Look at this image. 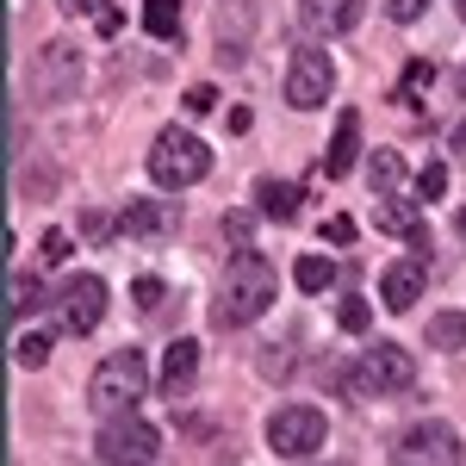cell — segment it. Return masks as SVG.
Here are the masks:
<instances>
[{"instance_id": "484cf974", "label": "cell", "mask_w": 466, "mask_h": 466, "mask_svg": "<svg viewBox=\"0 0 466 466\" xmlns=\"http://www.w3.org/2000/svg\"><path fill=\"white\" fill-rule=\"evenodd\" d=\"M441 193H448V175H441V168H417V199H423V206H435V199H441Z\"/></svg>"}, {"instance_id": "8fae6325", "label": "cell", "mask_w": 466, "mask_h": 466, "mask_svg": "<svg viewBox=\"0 0 466 466\" xmlns=\"http://www.w3.org/2000/svg\"><path fill=\"white\" fill-rule=\"evenodd\" d=\"M175 224H180V212L162 206V199H125V212H118V230L125 237H144V243H168Z\"/></svg>"}, {"instance_id": "4dcf8cb0", "label": "cell", "mask_w": 466, "mask_h": 466, "mask_svg": "<svg viewBox=\"0 0 466 466\" xmlns=\"http://www.w3.org/2000/svg\"><path fill=\"white\" fill-rule=\"evenodd\" d=\"M137 305H144V311H156V305H162V280H156V274H144V280H137Z\"/></svg>"}, {"instance_id": "5bb4252c", "label": "cell", "mask_w": 466, "mask_h": 466, "mask_svg": "<svg viewBox=\"0 0 466 466\" xmlns=\"http://www.w3.org/2000/svg\"><path fill=\"white\" fill-rule=\"evenodd\" d=\"M193 373H199V342H193V336H175V342H168V355H162L156 386H162L168 398H180L187 386H193Z\"/></svg>"}, {"instance_id": "3957f363", "label": "cell", "mask_w": 466, "mask_h": 466, "mask_svg": "<svg viewBox=\"0 0 466 466\" xmlns=\"http://www.w3.org/2000/svg\"><path fill=\"white\" fill-rule=\"evenodd\" d=\"M212 175V149L199 144L187 125H168V131H156V144H149V180L156 187H199V180Z\"/></svg>"}, {"instance_id": "603a6c76", "label": "cell", "mask_w": 466, "mask_h": 466, "mask_svg": "<svg viewBox=\"0 0 466 466\" xmlns=\"http://www.w3.org/2000/svg\"><path fill=\"white\" fill-rule=\"evenodd\" d=\"M13 360H19V367H44V360H50V336H19V342H13Z\"/></svg>"}, {"instance_id": "83f0119b", "label": "cell", "mask_w": 466, "mask_h": 466, "mask_svg": "<svg viewBox=\"0 0 466 466\" xmlns=\"http://www.w3.org/2000/svg\"><path fill=\"white\" fill-rule=\"evenodd\" d=\"M323 237H329V243H342V249H349V243H355V218H329V224H323Z\"/></svg>"}, {"instance_id": "ac0fdd59", "label": "cell", "mask_w": 466, "mask_h": 466, "mask_svg": "<svg viewBox=\"0 0 466 466\" xmlns=\"http://www.w3.org/2000/svg\"><path fill=\"white\" fill-rule=\"evenodd\" d=\"M292 280H299V292L336 287V261H329V255H299V261H292Z\"/></svg>"}, {"instance_id": "f546056e", "label": "cell", "mask_w": 466, "mask_h": 466, "mask_svg": "<svg viewBox=\"0 0 466 466\" xmlns=\"http://www.w3.org/2000/svg\"><path fill=\"white\" fill-rule=\"evenodd\" d=\"M230 218V237H237V249H249V230H255V212H224Z\"/></svg>"}, {"instance_id": "74e56055", "label": "cell", "mask_w": 466, "mask_h": 466, "mask_svg": "<svg viewBox=\"0 0 466 466\" xmlns=\"http://www.w3.org/2000/svg\"><path fill=\"white\" fill-rule=\"evenodd\" d=\"M461 237H466V212H461Z\"/></svg>"}, {"instance_id": "d590c367", "label": "cell", "mask_w": 466, "mask_h": 466, "mask_svg": "<svg viewBox=\"0 0 466 466\" xmlns=\"http://www.w3.org/2000/svg\"><path fill=\"white\" fill-rule=\"evenodd\" d=\"M249 125H255V112H249V106H230V131H237V137H243Z\"/></svg>"}, {"instance_id": "277c9868", "label": "cell", "mask_w": 466, "mask_h": 466, "mask_svg": "<svg viewBox=\"0 0 466 466\" xmlns=\"http://www.w3.org/2000/svg\"><path fill=\"white\" fill-rule=\"evenodd\" d=\"M323 435H329V417H323L318 404H280V410L268 417V448H274V454H287V461L318 454Z\"/></svg>"}, {"instance_id": "4fadbf2b", "label": "cell", "mask_w": 466, "mask_h": 466, "mask_svg": "<svg viewBox=\"0 0 466 466\" xmlns=\"http://www.w3.org/2000/svg\"><path fill=\"white\" fill-rule=\"evenodd\" d=\"M373 224L386 237H404L417 255H430V230H423V199H380L373 206Z\"/></svg>"}, {"instance_id": "30bf717a", "label": "cell", "mask_w": 466, "mask_h": 466, "mask_svg": "<svg viewBox=\"0 0 466 466\" xmlns=\"http://www.w3.org/2000/svg\"><path fill=\"white\" fill-rule=\"evenodd\" d=\"M336 94V63H329V50H299L292 56V69H287V100L292 106H323Z\"/></svg>"}, {"instance_id": "d4e9b609", "label": "cell", "mask_w": 466, "mask_h": 466, "mask_svg": "<svg viewBox=\"0 0 466 466\" xmlns=\"http://www.w3.org/2000/svg\"><path fill=\"white\" fill-rule=\"evenodd\" d=\"M336 323H342V329H367V323H373V311H367V299H360V292H349V299H342V311H336Z\"/></svg>"}, {"instance_id": "cb8c5ba5", "label": "cell", "mask_w": 466, "mask_h": 466, "mask_svg": "<svg viewBox=\"0 0 466 466\" xmlns=\"http://www.w3.org/2000/svg\"><path fill=\"white\" fill-rule=\"evenodd\" d=\"M261 380H274V386H280V380H292V349H261Z\"/></svg>"}, {"instance_id": "ffe728a7", "label": "cell", "mask_w": 466, "mask_h": 466, "mask_svg": "<svg viewBox=\"0 0 466 466\" xmlns=\"http://www.w3.org/2000/svg\"><path fill=\"white\" fill-rule=\"evenodd\" d=\"M32 305H37V280L13 268V274H6V318H25Z\"/></svg>"}, {"instance_id": "1f68e13d", "label": "cell", "mask_w": 466, "mask_h": 466, "mask_svg": "<svg viewBox=\"0 0 466 466\" xmlns=\"http://www.w3.org/2000/svg\"><path fill=\"white\" fill-rule=\"evenodd\" d=\"M218 106V87H187V112H212Z\"/></svg>"}, {"instance_id": "6da1fadb", "label": "cell", "mask_w": 466, "mask_h": 466, "mask_svg": "<svg viewBox=\"0 0 466 466\" xmlns=\"http://www.w3.org/2000/svg\"><path fill=\"white\" fill-rule=\"evenodd\" d=\"M268 305H274V268L255 249H237L224 261V280H218V299H212L218 329H243V323L268 318Z\"/></svg>"}, {"instance_id": "d6a6232c", "label": "cell", "mask_w": 466, "mask_h": 466, "mask_svg": "<svg viewBox=\"0 0 466 466\" xmlns=\"http://www.w3.org/2000/svg\"><path fill=\"white\" fill-rule=\"evenodd\" d=\"M44 255L63 261V255H69V230H50V237H44Z\"/></svg>"}, {"instance_id": "9c48e42d", "label": "cell", "mask_w": 466, "mask_h": 466, "mask_svg": "<svg viewBox=\"0 0 466 466\" xmlns=\"http://www.w3.org/2000/svg\"><path fill=\"white\" fill-rule=\"evenodd\" d=\"M106 305H112V292H106V280H100V274H75L69 287L56 292V318H63V329H69V336H87L94 323L106 318Z\"/></svg>"}, {"instance_id": "836d02e7", "label": "cell", "mask_w": 466, "mask_h": 466, "mask_svg": "<svg viewBox=\"0 0 466 466\" xmlns=\"http://www.w3.org/2000/svg\"><path fill=\"white\" fill-rule=\"evenodd\" d=\"M81 237H94V243H100V237H112V224H106V212H87V224H81Z\"/></svg>"}, {"instance_id": "8d00e7d4", "label": "cell", "mask_w": 466, "mask_h": 466, "mask_svg": "<svg viewBox=\"0 0 466 466\" xmlns=\"http://www.w3.org/2000/svg\"><path fill=\"white\" fill-rule=\"evenodd\" d=\"M454 149H461V156H466V125H461V131H454Z\"/></svg>"}, {"instance_id": "7402d4cb", "label": "cell", "mask_w": 466, "mask_h": 466, "mask_svg": "<svg viewBox=\"0 0 466 466\" xmlns=\"http://www.w3.org/2000/svg\"><path fill=\"white\" fill-rule=\"evenodd\" d=\"M367 168H373V187H380V193H392L398 180H404V162H398V149H380Z\"/></svg>"}, {"instance_id": "e0dca14e", "label": "cell", "mask_w": 466, "mask_h": 466, "mask_svg": "<svg viewBox=\"0 0 466 466\" xmlns=\"http://www.w3.org/2000/svg\"><path fill=\"white\" fill-rule=\"evenodd\" d=\"M299 187L292 180H274V175H261L255 180V206H261V218H274V224H287V218H299Z\"/></svg>"}, {"instance_id": "5b68a950", "label": "cell", "mask_w": 466, "mask_h": 466, "mask_svg": "<svg viewBox=\"0 0 466 466\" xmlns=\"http://www.w3.org/2000/svg\"><path fill=\"white\" fill-rule=\"evenodd\" d=\"M75 87H81V44L75 37H50L32 56V94L44 106H56V100H69Z\"/></svg>"}, {"instance_id": "f1b7e54d", "label": "cell", "mask_w": 466, "mask_h": 466, "mask_svg": "<svg viewBox=\"0 0 466 466\" xmlns=\"http://www.w3.org/2000/svg\"><path fill=\"white\" fill-rule=\"evenodd\" d=\"M430 63H423V56H417V63H404V94H417V87H430Z\"/></svg>"}, {"instance_id": "ba28073f", "label": "cell", "mask_w": 466, "mask_h": 466, "mask_svg": "<svg viewBox=\"0 0 466 466\" xmlns=\"http://www.w3.org/2000/svg\"><path fill=\"white\" fill-rule=\"evenodd\" d=\"M156 454H162V430L144 417H112L100 430V461L106 466H156Z\"/></svg>"}, {"instance_id": "7a4b0ae2", "label": "cell", "mask_w": 466, "mask_h": 466, "mask_svg": "<svg viewBox=\"0 0 466 466\" xmlns=\"http://www.w3.org/2000/svg\"><path fill=\"white\" fill-rule=\"evenodd\" d=\"M144 392H149V360L137 355V349H118V355H106L100 367H94L87 404H94V410L112 423V417H131Z\"/></svg>"}, {"instance_id": "4316f807", "label": "cell", "mask_w": 466, "mask_h": 466, "mask_svg": "<svg viewBox=\"0 0 466 466\" xmlns=\"http://www.w3.org/2000/svg\"><path fill=\"white\" fill-rule=\"evenodd\" d=\"M423 13H430V0H386V19H398V25H410Z\"/></svg>"}, {"instance_id": "8992f818", "label": "cell", "mask_w": 466, "mask_h": 466, "mask_svg": "<svg viewBox=\"0 0 466 466\" xmlns=\"http://www.w3.org/2000/svg\"><path fill=\"white\" fill-rule=\"evenodd\" d=\"M392 466H466L461 435L448 423H435V417H423V423H410L392 441Z\"/></svg>"}, {"instance_id": "52a82bcc", "label": "cell", "mask_w": 466, "mask_h": 466, "mask_svg": "<svg viewBox=\"0 0 466 466\" xmlns=\"http://www.w3.org/2000/svg\"><path fill=\"white\" fill-rule=\"evenodd\" d=\"M410 380H417V360H410V349H398V342H373L355 360V392H367V398L410 392Z\"/></svg>"}, {"instance_id": "44dd1931", "label": "cell", "mask_w": 466, "mask_h": 466, "mask_svg": "<svg viewBox=\"0 0 466 466\" xmlns=\"http://www.w3.org/2000/svg\"><path fill=\"white\" fill-rule=\"evenodd\" d=\"M430 342L435 349H461L466 342V311H441V318H430Z\"/></svg>"}, {"instance_id": "2e32d148", "label": "cell", "mask_w": 466, "mask_h": 466, "mask_svg": "<svg viewBox=\"0 0 466 466\" xmlns=\"http://www.w3.org/2000/svg\"><path fill=\"white\" fill-rule=\"evenodd\" d=\"M355 156H360V112H342V118H336V137H329V149H323V175L342 180L349 168H355Z\"/></svg>"}, {"instance_id": "9a60e30c", "label": "cell", "mask_w": 466, "mask_h": 466, "mask_svg": "<svg viewBox=\"0 0 466 466\" xmlns=\"http://www.w3.org/2000/svg\"><path fill=\"white\" fill-rule=\"evenodd\" d=\"M423 299V261H392L386 280H380V305L386 311H410Z\"/></svg>"}, {"instance_id": "d6986e66", "label": "cell", "mask_w": 466, "mask_h": 466, "mask_svg": "<svg viewBox=\"0 0 466 466\" xmlns=\"http://www.w3.org/2000/svg\"><path fill=\"white\" fill-rule=\"evenodd\" d=\"M149 37H180V0H144Z\"/></svg>"}, {"instance_id": "e575fe53", "label": "cell", "mask_w": 466, "mask_h": 466, "mask_svg": "<svg viewBox=\"0 0 466 466\" xmlns=\"http://www.w3.org/2000/svg\"><path fill=\"white\" fill-rule=\"evenodd\" d=\"M63 13H75V19H81V13H94V19H100V13H106V0H63Z\"/></svg>"}, {"instance_id": "f35d334b", "label": "cell", "mask_w": 466, "mask_h": 466, "mask_svg": "<svg viewBox=\"0 0 466 466\" xmlns=\"http://www.w3.org/2000/svg\"><path fill=\"white\" fill-rule=\"evenodd\" d=\"M461 19H466V0H461Z\"/></svg>"}, {"instance_id": "7c38bea8", "label": "cell", "mask_w": 466, "mask_h": 466, "mask_svg": "<svg viewBox=\"0 0 466 466\" xmlns=\"http://www.w3.org/2000/svg\"><path fill=\"white\" fill-rule=\"evenodd\" d=\"M360 13H367V0H299V25L318 37H342L360 25Z\"/></svg>"}]
</instances>
